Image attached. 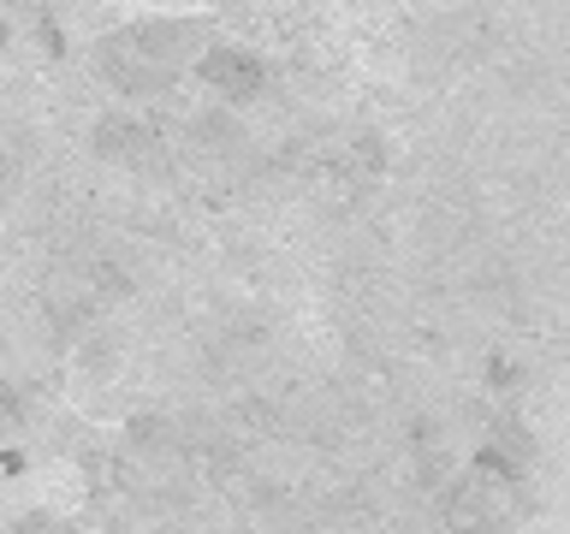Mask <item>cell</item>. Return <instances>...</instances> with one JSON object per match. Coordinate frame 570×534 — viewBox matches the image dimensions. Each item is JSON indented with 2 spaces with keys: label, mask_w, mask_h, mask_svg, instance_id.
<instances>
[{
  "label": "cell",
  "mask_w": 570,
  "mask_h": 534,
  "mask_svg": "<svg viewBox=\"0 0 570 534\" xmlns=\"http://www.w3.org/2000/svg\"><path fill=\"white\" fill-rule=\"evenodd\" d=\"M392 534H428L422 523H399V528H392Z\"/></svg>",
  "instance_id": "cell-10"
},
{
  "label": "cell",
  "mask_w": 570,
  "mask_h": 534,
  "mask_svg": "<svg viewBox=\"0 0 570 534\" xmlns=\"http://www.w3.org/2000/svg\"><path fill=\"white\" fill-rule=\"evenodd\" d=\"M78 350H83V356H78L83 374H107V368L119 363V338H114V333H96V327L78 338Z\"/></svg>",
  "instance_id": "cell-7"
},
{
  "label": "cell",
  "mask_w": 570,
  "mask_h": 534,
  "mask_svg": "<svg viewBox=\"0 0 570 534\" xmlns=\"http://www.w3.org/2000/svg\"><path fill=\"white\" fill-rule=\"evenodd\" d=\"M89 149H96L101 160H114V167H131V172H155V178L167 172V149H160V137H155L142 119H131V113L96 119Z\"/></svg>",
  "instance_id": "cell-2"
},
{
  "label": "cell",
  "mask_w": 570,
  "mask_h": 534,
  "mask_svg": "<svg viewBox=\"0 0 570 534\" xmlns=\"http://www.w3.org/2000/svg\"><path fill=\"white\" fill-rule=\"evenodd\" d=\"M196 66H203L208 89H220L232 107L249 101V96H262V83H267V66H262L249 48H208Z\"/></svg>",
  "instance_id": "cell-5"
},
{
  "label": "cell",
  "mask_w": 570,
  "mask_h": 534,
  "mask_svg": "<svg viewBox=\"0 0 570 534\" xmlns=\"http://www.w3.org/2000/svg\"><path fill=\"white\" fill-rule=\"evenodd\" d=\"M190 142H196L203 155H214V160H238L244 125H238V113H232V107H208V113L190 119Z\"/></svg>",
  "instance_id": "cell-6"
},
{
  "label": "cell",
  "mask_w": 570,
  "mask_h": 534,
  "mask_svg": "<svg viewBox=\"0 0 570 534\" xmlns=\"http://www.w3.org/2000/svg\"><path fill=\"white\" fill-rule=\"evenodd\" d=\"M101 78L119 89V96H167V89L178 83L173 71H160V66H149L142 53L131 48V36H107L101 42Z\"/></svg>",
  "instance_id": "cell-3"
},
{
  "label": "cell",
  "mask_w": 570,
  "mask_h": 534,
  "mask_svg": "<svg viewBox=\"0 0 570 534\" xmlns=\"http://www.w3.org/2000/svg\"><path fill=\"white\" fill-rule=\"evenodd\" d=\"M125 36H131V48L142 53V60L160 66V71H173V78H178V66L203 48V36H196L190 24H178V18H142V24H131Z\"/></svg>",
  "instance_id": "cell-4"
},
{
  "label": "cell",
  "mask_w": 570,
  "mask_h": 534,
  "mask_svg": "<svg viewBox=\"0 0 570 534\" xmlns=\"http://www.w3.org/2000/svg\"><path fill=\"white\" fill-rule=\"evenodd\" d=\"M12 534H71L66 523H53V516H24V523H18Z\"/></svg>",
  "instance_id": "cell-9"
},
{
  "label": "cell",
  "mask_w": 570,
  "mask_h": 534,
  "mask_svg": "<svg viewBox=\"0 0 570 534\" xmlns=\"http://www.w3.org/2000/svg\"><path fill=\"white\" fill-rule=\"evenodd\" d=\"M18 422H24V404H18L12 386H0V427H18Z\"/></svg>",
  "instance_id": "cell-8"
},
{
  "label": "cell",
  "mask_w": 570,
  "mask_h": 534,
  "mask_svg": "<svg viewBox=\"0 0 570 534\" xmlns=\"http://www.w3.org/2000/svg\"><path fill=\"white\" fill-rule=\"evenodd\" d=\"M517 516V481H505L488 463H475L470 475H458L445 487V523L452 534H505Z\"/></svg>",
  "instance_id": "cell-1"
}]
</instances>
